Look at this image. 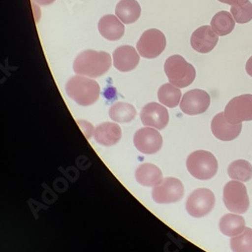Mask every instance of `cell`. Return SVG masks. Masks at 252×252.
<instances>
[{"mask_svg":"<svg viewBox=\"0 0 252 252\" xmlns=\"http://www.w3.org/2000/svg\"><path fill=\"white\" fill-rule=\"evenodd\" d=\"M111 67V56L106 52L87 50L80 53L74 61L73 70L77 75L98 78Z\"/></svg>","mask_w":252,"mask_h":252,"instance_id":"cell-1","label":"cell"},{"mask_svg":"<svg viewBox=\"0 0 252 252\" xmlns=\"http://www.w3.org/2000/svg\"><path fill=\"white\" fill-rule=\"evenodd\" d=\"M66 93L80 106H91L99 99L100 86L89 77L77 75L67 82Z\"/></svg>","mask_w":252,"mask_h":252,"instance_id":"cell-2","label":"cell"},{"mask_svg":"<svg viewBox=\"0 0 252 252\" xmlns=\"http://www.w3.org/2000/svg\"><path fill=\"white\" fill-rule=\"evenodd\" d=\"M164 73L171 84L178 88L190 86L196 78V70L182 56L174 55L166 59Z\"/></svg>","mask_w":252,"mask_h":252,"instance_id":"cell-3","label":"cell"},{"mask_svg":"<svg viewBox=\"0 0 252 252\" xmlns=\"http://www.w3.org/2000/svg\"><path fill=\"white\" fill-rule=\"evenodd\" d=\"M187 169L194 178L206 181L212 179L218 172V161L213 154L196 151L187 158Z\"/></svg>","mask_w":252,"mask_h":252,"instance_id":"cell-4","label":"cell"},{"mask_svg":"<svg viewBox=\"0 0 252 252\" xmlns=\"http://www.w3.org/2000/svg\"><path fill=\"white\" fill-rule=\"evenodd\" d=\"M223 201L226 208L235 214H244L249 208L247 189L242 182H228L223 190Z\"/></svg>","mask_w":252,"mask_h":252,"instance_id":"cell-5","label":"cell"},{"mask_svg":"<svg viewBox=\"0 0 252 252\" xmlns=\"http://www.w3.org/2000/svg\"><path fill=\"white\" fill-rule=\"evenodd\" d=\"M215 195L209 189H197L187 199V212L195 218H202L212 211L215 206Z\"/></svg>","mask_w":252,"mask_h":252,"instance_id":"cell-6","label":"cell"},{"mask_svg":"<svg viewBox=\"0 0 252 252\" xmlns=\"http://www.w3.org/2000/svg\"><path fill=\"white\" fill-rule=\"evenodd\" d=\"M166 38L163 32L157 29L145 31L137 41L136 49L140 57L145 59H155L165 49Z\"/></svg>","mask_w":252,"mask_h":252,"instance_id":"cell-7","label":"cell"},{"mask_svg":"<svg viewBox=\"0 0 252 252\" xmlns=\"http://www.w3.org/2000/svg\"><path fill=\"white\" fill-rule=\"evenodd\" d=\"M225 118L231 124L252 120V95L244 94L231 99L225 107Z\"/></svg>","mask_w":252,"mask_h":252,"instance_id":"cell-8","label":"cell"},{"mask_svg":"<svg viewBox=\"0 0 252 252\" xmlns=\"http://www.w3.org/2000/svg\"><path fill=\"white\" fill-rule=\"evenodd\" d=\"M183 183L176 178H165L154 187L153 199L158 204H172L179 202L184 196Z\"/></svg>","mask_w":252,"mask_h":252,"instance_id":"cell-9","label":"cell"},{"mask_svg":"<svg viewBox=\"0 0 252 252\" xmlns=\"http://www.w3.org/2000/svg\"><path fill=\"white\" fill-rule=\"evenodd\" d=\"M211 99L209 94L201 89L188 91L182 97L180 108L187 115H199L207 111Z\"/></svg>","mask_w":252,"mask_h":252,"instance_id":"cell-10","label":"cell"},{"mask_svg":"<svg viewBox=\"0 0 252 252\" xmlns=\"http://www.w3.org/2000/svg\"><path fill=\"white\" fill-rule=\"evenodd\" d=\"M133 142L138 152L144 155L157 154L162 146V136L153 127L138 129L133 137Z\"/></svg>","mask_w":252,"mask_h":252,"instance_id":"cell-11","label":"cell"},{"mask_svg":"<svg viewBox=\"0 0 252 252\" xmlns=\"http://www.w3.org/2000/svg\"><path fill=\"white\" fill-rule=\"evenodd\" d=\"M140 119L143 125L158 130L165 128L169 123L170 115L166 108L157 102L144 105L140 111Z\"/></svg>","mask_w":252,"mask_h":252,"instance_id":"cell-12","label":"cell"},{"mask_svg":"<svg viewBox=\"0 0 252 252\" xmlns=\"http://www.w3.org/2000/svg\"><path fill=\"white\" fill-rule=\"evenodd\" d=\"M218 34L210 26H204L197 29L191 36L192 48L201 54H208L211 52L218 43Z\"/></svg>","mask_w":252,"mask_h":252,"instance_id":"cell-13","label":"cell"},{"mask_svg":"<svg viewBox=\"0 0 252 252\" xmlns=\"http://www.w3.org/2000/svg\"><path fill=\"white\" fill-rule=\"evenodd\" d=\"M242 125L231 124L225 118L224 112H220L214 116L211 122V130L214 136L222 141H231L237 138L241 132Z\"/></svg>","mask_w":252,"mask_h":252,"instance_id":"cell-14","label":"cell"},{"mask_svg":"<svg viewBox=\"0 0 252 252\" xmlns=\"http://www.w3.org/2000/svg\"><path fill=\"white\" fill-rule=\"evenodd\" d=\"M136 50L131 46L118 47L113 53V65L115 69L126 73L133 71L139 64V57Z\"/></svg>","mask_w":252,"mask_h":252,"instance_id":"cell-15","label":"cell"},{"mask_svg":"<svg viewBox=\"0 0 252 252\" xmlns=\"http://www.w3.org/2000/svg\"><path fill=\"white\" fill-rule=\"evenodd\" d=\"M98 31L104 38L115 41L123 36L125 29L123 23L117 16L107 14L100 18L98 23Z\"/></svg>","mask_w":252,"mask_h":252,"instance_id":"cell-16","label":"cell"},{"mask_svg":"<svg viewBox=\"0 0 252 252\" xmlns=\"http://www.w3.org/2000/svg\"><path fill=\"white\" fill-rule=\"evenodd\" d=\"M93 135L94 139L99 144L104 146H112L121 139L122 130L117 123L104 122L97 126Z\"/></svg>","mask_w":252,"mask_h":252,"instance_id":"cell-17","label":"cell"},{"mask_svg":"<svg viewBox=\"0 0 252 252\" xmlns=\"http://www.w3.org/2000/svg\"><path fill=\"white\" fill-rule=\"evenodd\" d=\"M136 182L144 187H156L162 179V173L159 167L153 163H142L135 171Z\"/></svg>","mask_w":252,"mask_h":252,"instance_id":"cell-18","label":"cell"},{"mask_svg":"<svg viewBox=\"0 0 252 252\" xmlns=\"http://www.w3.org/2000/svg\"><path fill=\"white\" fill-rule=\"evenodd\" d=\"M141 13V7L136 0H120L115 8L116 16L124 25L136 23Z\"/></svg>","mask_w":252,"mask_h":252,"instance_id":"cell-19","label":"cell"},{"mask_svg":"<svg viewBox=\"0 0 252 252\" xmlns=\"http://www.w3.org/2000/svg\"><path fill=\"white\" fill-rule=\"evenodd\" d=\"M219 229L225 236L234 237L245 229V220L242 216L234 214L224 215L219 222Z\"/></svg>","mask_w":252,"mask_h":252,"instance_id":"cell-20","label":"cell"},{"mask_svg":"<svg viewBox=\"0 0 252 252\" xmlns=\"http://www.w3.org/2000/svg\"><path fill=\"white\" fill-rule=\"evenodd\" d=\"M235 23L233 15L230 12L219 11L211 20V28L219 36H224L233 32Z\"/></svg>","mask_w":252,"mask_h":252,"instance_id":"cell-21","label":"cell"},{"mask_svg":"<svg viewBox=\"0 0 252 252\" xmlns=\"http://www.w3.org/2000/svg\"><path fill=\"white\" fill-rule=\"evenodd\" d=\"M109 116L117 123H128L135 118L136 109L129 103L118 102L110 107Z\"/></svg>","mask_w":252,"mask_h":252,"instance_id":"cell-22","label":"cell"},{"mask_svg":"<svg viewBox=\"0 0 252 252\" xmlns=\"http://www.w3.org/2000/svg\"><path fill=\"white\" fill-rule=\"evenodd\" d=\"M158 98L162 105L169 108H175L181 103L182 92L171 83L163 84L158 91Z\"/></svg>","mask_w":252,"mask_h":252,"instance_id":"cell-23","label":"cell"},{"mask_svg":"<svg viewBox=\"0 0 252 252\" xmlns=\"http://www.w3.org/2000/svg\"><path fill=\"white\" fill-rule=\"evenodd\" d=\"M228 176L234 181L248 182L252 178V165L247 160L237 159L229 164Z\"/></svg>","mask_w":252,"mask_h":252,"instance_id":"cell-24","label":"cell"},{"mask_svg":"<svg viewBox=\"0 0 252 252\" xmlns=\"http://www.w3.org/2000/svg\"><path fill=\"white\" fill-rule=\"evenodd\" d=\"M230 246L233 252H252V229L245 227L239 235L231 237Z\"/></svg>","mask_w":252,"mask_h":252,"instance_id":"cell-25","label":"cell"},{"mask_svg":"<svg viewBox=\"0 0 252 252\" xmlns=\"http://www.w3.org/2000/svg\"><path fill=\"white\" fill-rule=\"evenodd\" d=\"M230 10L237 24L244 25L252 20V3L250 1L243 5H232Z\"/></svg>","mask_w":252,"mask_h":252,"instance_id":"cell-26","label":"cell"},{"mask_svg":"<svg viewBox=\"0 0 252 252\" xmlns=\"http://www.w3.org/2000/svg\"><path fill=\"white\" fill-rule=\"evenodd\" d=\"M78 124L80 125V127L82 128L85 136L88 139L91 138L92 134H94V131H95V128L93 127V125L87 121H84V120H78Z\"/></svg>","mask_w":252,"mask_h":252,"instance_id":"cell-27","label":"cell"},{"mask_svg":"<svg viewBox=\"0 0 252 252\" xmlns=\"http://www.w3.org/2000/svg\"><path fill=\"white\" fill-rule=\"evenodd\" d=\"M218 1L232 6V5H243L246 2H248L249 0H218Z\"/></svg>","mask_w":252,"mask_h":252,"instance_id":"cell-28","label":"cell"},{"mask_svg":"<svg viewBox=\"0 0 252 252\" xmlns=\"http://www.w3.org/2000/svg\"><path fill=\"white\" fill-rule=\"evenodd\" d=\"M56 0H32V2L38 4V5H50L52 3H54Z\"/></svg>","mask_w":252,"mask_h":252,"instance_id":"cell-29","label":"cell"},{"mask_svg":"<svg viewBox=\"0 0 252 252\" xmlns=\"http://www.w3.org/2000/svg\"><path fill=\"white\" fill-rule=\"evenodd\" d=\"M245 69H246V73L252 77V56L248 59L247 63H246V66H245Z\"/></svg>","mask_w":252,"mask_h":252,"instance_id":"cell-30","label":"cell"}]
</instances>
